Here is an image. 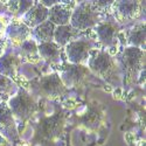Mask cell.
Wrapping results in <instances>:
<instances>
[{"label":"cell","mask_w":146,"mask_h":146,"mask_svg":"<svg viewBox=\"0 0 146 146\" xmlns=\"http://www.w3.org/2000/svg\"><path fill=\"white\" fill-rule=\"evenodd\" d=\"M88 69L96 76L101 77L108 83L118 86L121 83L120 71L112 55L105 49H92L88 57Z\"/></svg>","instance_id":"obj_1"},{"label":"cell","mask_w":146,"mask_h":146,"mask_svg":"<svg viewBox=\"0 0 146 146\" xmlns=\"http://www.w3.org/2000/svg\"><path fill=\"white\" fill-rule=\"evenodd\" d=\"M101 15L102 13L97 8L95 1H82L72 11L69 25L82 33L98 25L101 22Z\"/></svg>","instance_id":"obj_2"},{"label":"cell","mask_w":146,"mask_h":146,"mask_svg":"<svg viewBox=\"0 0 146 146\" xmlns=\"http://www.w3.org/2000/svg\"><path fill=\"white\" fill-rule=\"evenodd\" d=\"M7 105L14 119L26 121L38 112V102L26 89L20 88L15 95L8 100Z\"/></svg>","instance_id":"obj_3"},{"label":"cell","mask_w":146,"mask_h":146,"mask_svg":"<svg viewBox=\"0 0 146 146\" xmlns=\"http://www.w3.org/2000/svg\"><path fill=\"white\" fill-rule=\"evenodd\" d=\"M124 80L127 84L133 83L139 76L145 64V50L135 47H126L120 54Z\"/></svg>","instance_id":"obj_4"},{"label":"cell","mask_w":146,"mask_h":146,"mask_svg":"<svg viewBox=\"0 0 146 146\" xmlns=\"http://www.w3.org/2000/svg\"><path fill=\"white\" fill-rule=\"evenodd\" d=\"M34 90L38 95L49 100H58L66 96L68 91L57 72L41 76L39 80H36L34 83Z\"/></svg>","instance_id":"obj_5"},{"label":"cell","mask_w":146,"mask_h":146,"mask_svg":"<svg viewBox=\"0 0 146 146\" xmlns=\"http://www.w3.org/2000/svg\"><path fill=\"white\" fill-rule=\"evenodd\" d=\"M96 42H98L104 48H108L106 52L110 54L111 49L117 50V46L119 41V26L115 20H105L101 21L95 27L94 31Z\"/></svg>","instance_id":"obj_6"},{"label":"cell","mask_w":146,"mask_h":146,"mask_svg":"<svg viewBox=\"0 0 146 146\" xmlns=\"http://www.w3.org/2000/svg\"><path fill=\"white\" fill-rule=\"evenodd\" d=\"M92 49H95V43L90 38H77L64 47L66 55L71 64H83L87 62Z\"/></svg>","instance_id":"obj_7"},{"label":"cell","mask_w":146,"mask_h":146,"mask_svg":"<svg viewBox=\"0 0 146 146\" xmlns=\"http://www.w3.org/2000/svg\"><path fill=\"white\" fill-rule=\"evenodd\" d=\"M143 13L141 1H113L111 14L115 21L119 23H129L137 20Z\"/></svg>","instance_id":"obj_8"},{"label":"cell","mask_w":146,"mask_h":146,"mask_svg":"<svg viewBox=\"0 0 146 146\" xmlns=\"http://www.w3.org/2000/svg\"><path fill=\"white\" fill-rule=\"evenodd\" d=\"M90 74V70L84 67L83 64H63L61 66L60 78L64 84V87L68 88H76L81 87L86 82Z\"/></svg>","instance_id":"obj_9"},{"label":"cell","mask_w":146,"mask_h":146,"mask_svg":"<svg viewBox=\"0 0 146 146\" xmlns=\"http://www.w3.org/2000/svg\"><path fill=\"white\" fill-rule=\"evenodd\" d=\"M0 136L7 139L8 143H14L15 145L21 143L15 119L12 115L6 101L0 102Z\"/></svg>","instance_id":"obj_10"},{"label":"cell","mask_w":146,"mask_h":146,"mask_svg":"<svg viewBox=\"0 0 146 146\" xmlns=\"http://www.w3.org/2000/svg\"><path fill=\"white\" fill-rule=\"evenodd\" d=\"M64 125L62 113H55L53 117L43 119L36 131V136L44 140H52L61 135Z\"/></svg>","instance_id":"obj_11"},{"label":"cell","mask_w":146,"mask_h":146,"mask_svg":"<svg viewBox=\"0 0 146 146\" xmlns=\"http://www.w3.org/2000/svg\"><path fill=\"white\" fill-rule=\"evenodd\" d=\"M75 6V1H58L57 4L49 8L48 21H50L54 26L69 25Z\"/></svg>","instance_id":"obj_12"},{"label":"cell","mask_w":146,"mask_h":146,"mask_svg":"<svg viewBox=\"0 0 146 146\" xmlns=\"http://www.w3.org/2000/svg\"><path fill=\"white\" fill-rule=\"evenodd\" d=\"M32 35V29L22 22V20H13L7 25L5 38L12 41L14 46H20L26 40H28Z\"/></svg>","instance_id":"obj_13"},{"label":"cell","mask_w":146,"mask_h":146,"mask_svg":"<svg viewBox=\"0 0 146 146\" xmlns=\"http://www.w3.org/2000/svg\"><path fill=\"white\" fill-rule=\"evenodd\" d=\"M48 13H49V8L44 7L41 3H34L29 11L23 15L22 22L31 29L35 28L48 20Z\"/></svg>","instance_id":"obj_14"},{"label":"cell","mask_w":146,"mask_h":146,"mask_svg":"<svg viewBox=\"0 0 146 146\" xmlns=\"http://www.w3.org/2000/svg\"><path fill=\"white\" fill-rule=\"evenodd\" d=\"M38 52L41 60L46 61L49 64H58L62 56V48L56 44L54 41L44 42L38 44Z\"/></svg>","instance_id":"obj_15"},{"label":"cell","mask_w":146,"mask_h":146,"mask_svg":"<svg viewBox=\"0 0 146 146\" xmlns=\"http://www.w3.org/2000/svg\"><path fill=\"white\" fill-rule=\"evenodd\" d=\"M21 63L19 56L13 54H4L0 56V75L14 80L18 76V70Z\"/></svg>","instance_id":"obj_16"},{"label":"cell","mask_w":146,"mask_h":146,"mask_svg":"<svg viewBox=\"0 0 146 146\" xmlns=\"http://www.w3.org/2000/svg\"><path fill=\"white\" fill-rule=\"evenodd\" d=\"M80 35H81V32L72 28L70 25L56 26L54 31V42L62 48V47H66L68 43L75 41Z\"/></svg>","instance_id":"obj_17"},{"label":"cell","mask_w":146,"mask_h":146,"mask_svg":"<svg viewBox=\"0 0 146 146\" xmlns=\"http://www.w3.org/2000/svg\"><path fill=\"white\" fill-rule=\"evenodd\" d=\"M125 46L145 50V23H139L125 33Z\"/></svg>","instance_id":"obj_18"},{"label":"cell","mask_w":146,"mask_h":146,"mask_svg":"<svg viewBox=\"0 0 146 146\" xmlns=\"http://www.w3.org/2000/svg\"><path fill=\"white\" fill-rule=\"evenodd\" d=\"M55 27L50 21H44L43 23L39 25L34 28V41L36 43H44V42H52L54 41V31Z\"/></svg>","instance_id":"obj_19"},{"label":"cell","mask_w":146,"mask_h":146,"mask_svg":"<svg viewBox=\"0 0 146 146\" xmlns=\"http://www.w3.org/2000/svg\"><path fill=\"white\" fill-rule=\"evenodd\" d=\"M19 53L20 56L26 60L29 63H39L40 62V56H39V52H38V43H36L34 40L28 39L26 40L23 43H21L19 46Z\"/></svg>","instance_id":"obj_20"},{"label":"cell","mask_w":146,"mask_h":146,"mask_svg":"<svg viewBox=\"0 0 146 146\" xmlns=\"http://www.w3.org/2000/svg\"><path fill=\"white\" fill-rule=\"evenodd\" d=\"M18 90H19V88L13 80L0 75V94H1L6 100H7V97H9V96L12 97L13 95H15Z\"/></svg>","instance_id":"obj_21"},{"label":"cell","mask_w":146,"mask_h":146,"mask_svg":"<svg viewBox=\"0 0 146 146\" xmlns=\"http://www.w3.org/2000/svg\"><path fill=\"white\" fill-rule=\"evenodd\" d=\"M34 3H35V1H19V5H18V9H17L15 15H17V17L25 15L27 12L29 11V8L34 5Z\"/></svg>","instance_id":"obj_22"},{"label":"cell","mask_w":146,"mask_h":146,"mask_svg":"<svg viewBox=\"0 0 146 146\" xmlns=\"http://www.w3.org/2000/svg\"><path fill=\"white\" fill-rule=\"evenodd\" d=\"M7 25H8L7 19L5 17H3V15H0V38H4L5 36V32H6Z\"/></svg>","instance_id":"obj_23"},{"label":"cell","mask_w":146,"mask_h":146,"mask_svg":"<svg viewBox=\"0 0 146 146\" xmlns=\"http://www.w3.org/2000/svg\"><path fill=\"white\" fill-rule=\"evenodd\" d=\"M6 44H7V39L5 38H0V56L4 55V52L6 49Z\"/></svg>","instance_id":"obj_24"},{"label":"cell","mask_w":146,"mask_h":146,"mask_svg":"<svg viewBox=\"0 0 146 146\" xmlns=\"http://www.w3.org/2000/svg\"><path fill=\"white\" fill-rule=\"evenodd\" d=\"M7 9H6V5H5V1H0V14L5 13Z\"/></svg>","instance_id":"obj_25"},{"label":"cell","mask_w":146,"mask_h":146,"mask_svg":"<svg viewBox=\"0 0 146 146\" xmlns=\"http://www.w3.org/2000/svg\"><path fill=\"white\" fill-rule=\"evenodd\" d=\"M3 101H6V98H5V97L1 94H0V102H3Z\"/></svg>","instance_id":"obj_26"},{"label":"cell","mask_w":146,"mask_h":146,"mask_svg":"<svg viewBox=\"0 0 146 146\" xmlns=\"http://www.w3.org/2000/svg\"><path fill=\"white\" fill-rule=\"evenodd\" d=\"M14 146H28V145H25V144H22V143H19V144H17V145H14Z\"/></svg>","instance_id":"obj_27"},{"label":"cell","mask_w":146,"mask_h":146,"mask_svg":"<svg viewBox=\"0 0 146 146\" xmlns=\"http://www.w3.org/2000/svg\"><path fill=\"white\" fill-rule=\"evenodd\" d=\"M0 146H4V145H0Z\"/></svg>","instance_id":"obj_28"}]
</instances>
